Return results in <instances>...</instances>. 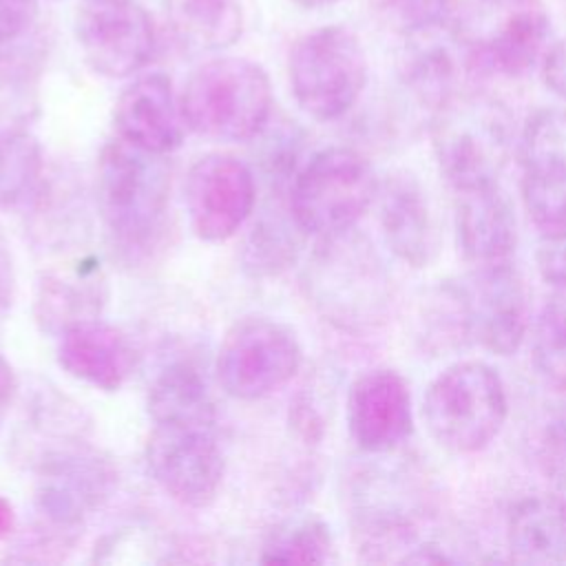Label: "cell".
I'll use <instances>...</instances> for the list:
<instances>
[{
    "instance_id": "obj_1",
    "label": "cell",
    "mask_w": 566,
    "mask_h": 566,
    "mask_svg": "<svg viewBox=\"0 0 566 566\" xmlns=\"http://www.w3.org/2000/svg\"><path fill=\"white\" fill-rule=\"evenodd\" d=\"M440 491L433 473L418 460L374 453L347 480V504L358 553L365 562H405L416 548L420 526L436 515Z\"/></svg>"
},
{
    "instance_id": "obj_2",
    "label": "cell",
    "mask_w": 566,
    "mask_h": 566,
    "mask_svg": "<svg viewBox=\"0 0 566 566\" xmlns=\"http://www.w3.org/2000/svg\"><path fill=\"white\" fill-rule=\"evenodd\" d=\"M168 201L170 166L164 155L137 148L119 135L102 146L95 206L117 259L135 263L159 245Z\"/></svg>"
},
{
    "instance_id": "obj_3",
    "label": "cell",
    "mask_w": 566,
    "mask_h": 566,
    "mask_svg": "<svg viewBox=\"0 0 566 566\" xmlns=\"http://www.w3.org/2000/svg\"><path fill=\"white\" fill-rule=\"evenodd\" d=\"M303 285L316 312L349 334L378 329L396 298L385 259L354 228L321 237L305 265Z\"/></svg>"
},
{
    "instance_id": "obj_4",
    "label": "cell",
    "mask_w": 566,
    "mask_h": 566,
    "mask_svg": "<svg viewBox=\"0 0 566 566\" xmlns=\"http://www.w3.org/2000/svg\"><path fill=\"white\" fill-rule=\"evenodd\" d=\"M429 135L438 170L453 192L500 184L515 146L506 104L469 88L433 108Z\"/></svg>"
},
{
    "instance_id": "obj_5",
    "label": "cell",
    "mask_w": 566,
    "mask_h": 566,
    "mask_svg": "<svg viewBox=\"0 0 566 566\" xmlns=\"http://www.w3.org/2000/svg\"><path fill=\"white\" fill-rule=\"evenodd\" d=\"M272 104L268 73L256 62L232 55L199 64L179 95L186 126L221 144L259 137L270 122Z\"/></svg>"
},
{
    "instance_id": "obj_6",
    "label": "cell",
    "mask_w": 566,
    "mask_h": 566,
    "mask_svg": "<svg viewBox=\"0 0 566 566\" xmlns=\"http://www.w3.org/2000/svg\"><path fill=\"white\" fill-rule=\"evenodd\" d=\"M509 394L497 369L484 360H458L427 387L422 418L431 438L453 453H478L502 431Z\"/></svg>"
},
{
    "instance_id": "obj_7",
    "label": "cell",
    "mask_w": 566,
    "mask_h": 566,
    "mask_svg": "<svg viewBox=\"0 0 566 566\" xmlns=\"http://www.w3.org/2000/svg\"><path fill=\"white\" fill-rule=\"evenodd\" d=\"M287 77L296 104L318 122L347 115L367 86L363 42L343 24L312 29L296 38L287 55Z\"/></svg>"
},
{
    "instance_id": "obj_8",
    "label": "cell",
    "mask_w": 566,
    "mask_h": 566,
    "mask_svg": "<svg viewBox=\"0 0 566 566\" xmlns=\"http://www.w3.org/2000/svg\"><path fill=\"white\" fill-rule=\"evenodd\" d=\"M378 186L374 168L358 150L329 146L294 175L287 208L303 234L321 239L354 228L378 197Z\"/></svg>"
},
{
    "instance_id": "obj_9",
    "label": "cell",
    "mask_w": 566,
    "mask_h": 566,
    "mask_svg": "<svg viewBox=\"0 0 566 566\" xmlns=\"http://www.w3.org/2000/svg\"><path fill=\"white\" fill-rule=\"evenodd\" d=\"M301 363L303 349L290 325L270 316H243L221 340L217 378L228 396L259 400L283 389Z\"/></svg>"
},
{
    "instance_id": "obj_10",
    "label": "cell",
    "mask_w": 566,
    "mask_h": 566,
    "mask_svg": "<svg viewBox=\"0 0 566 566\" xmlns=\"http://www.w3.org/2000/svg\"><path fill=\"white\" fill-rule=\"evenodd\" d=\"M115 480L113 464L93 449L46 451L38 464L33 491L35 522L80 537L84 520L108 500Z\"/></svg>"
},
{
    "instance_id": "obj_11",
    "label": "cell",
    "mask_w": 566,
    "mask_h": 566,
    "mask_svg": "<svg viewBox=\"0 0 566 566\" xmlns=\"http://www.w3.org/2000/svg\"><path fill=\"white\" fill-rule=\"evenodd\" d=\"M471 343L495 356H513L531 327V292L509 261L475 265L455 281Z\"/></svg>"
},
{
    "instance_id": "obj_12",
    "label": "cell",
    "mask_w": 566,
    "mask_h": 566,
    "mask_svg": "<svg viewBox=\"0 0 566 566\" xmlns=\"http://www.w3.org/2000/svg\"><path fill=\"white\" fill-rule=\"evenodd\" d=\"M146 464L161 491L188 509L210 506L226 471L214 424H155Z\"/></svg>"
},
{
    "instance_id": "obj_13",
    "label": "cell",
    "mask_w": 566,
    "mask_h": 566,
    "mask_svg": "<svg viewBox=\"0 0 566 566\" xmlns=\"http://www.w3.org/2000/svg\"><path fill=\"white\" fill-rule=\"evenodd\" d=\"M86 64L104 77H128L155 53V24L135 0H84L73 22Z\"/></svg>"
},
{
    "instance_id": "obj_14",
    "label": "cell",
    "mask_w": 566,
    "mask_h": 566,
    "mask_svg": "<svg viewBox=\"0 0 566 566\" xmlns=\"http://www.w3.org/2000/svg\"><path fill=\"white\" fill-rule=\"evenodd\" d=\"M520 192L546 234L566 230V108H539L517 137Z\"/></svg>"
},
{
    "instance_id": "obj_15",
    "label": "cell",
    "mask_w": 566,
    "mask_h": 566,
    "mask_svg": "<svg viewBox=\"0 0 566 566\" xmlns=\"http://www.w3.org/2000/svg\"><path fill=\"white\" fill-rule=\"evenodd\" d=\"M184 201L195 237L210 243L226 241L254 212V175L232 155H203L186 175Z\"/></svg>"
},
{
    "instance_id": "obj_16",
    "label": "cell",
    "mask_w": 566,
    "mask_h": 566,
    "mask_svg": "<svg viewBox=\"0 0 566 566\" xmlns=\"http://www.w3.org/2000/svg\"><path fill=\"white\" fill-rule=\"evenodd\" d=\"M475 73L471 44L455 13L438 27L405 35L400 77L424 106L438 108L467 91L464 82Z\"/></svg>"
},
{
    "instance_id": "obj_17",
    "label": "cell",
    "mask_w": 566,
    "mask_h": 566,
    "mask_svg": "<svg viewBox=\"0 0 566 566\" xmlns=\"http://www.w3.org/2000/svg\"><path fill=\"white\" fill-rule=\"evenodd\" d=\"M347 429L356 447L369 455L400 449L413 433L411 389L389 367L367 369L347 391Z\"/></svg>"
},
{
    "instance_id": "obj_18",
    "label": "cell",
    "mask_w": 566,
    "mask_h": 566,
    "mask_svg": "<svg viewBox=\"0 0 566 566\" xmlns=\"http://www.w3.org/2000/svg\"><path fill=\"white\" fill-rule=\"evenodd\" d=\"M491 9L495 11V22L486 29H480L469 18H460L478 73L489 71L506 77H520L546 53L551 18L539 0Z\"/></svg>"
},
{
    "instance_id": "obj_19",
    "label": "cell",
    "mask_w": 566,
    "mask_h": 566,
    "mask_svg": "<svg viewBox=\"0 0 566 566\" xmlns=\"http://www.w3.org/2000/svg\"><path fill=\"white\" fill-rule=\"evenodd\" d=\"M380 228L387 248L409 268H427L440 252L431 199L413 172L398 170L378 186Z\"/></svg>"
},
{
    "instance_id": "obj_20",
    "label": "cell",
    "mask_w": 566,
    "mask_h": 566,
    "mask_svg": "<svg viewBox=\"0 0 566 566\" xmlns=\"http://www.w3.org/2000/svg\"><path fill=\"white\" fill-rule=\"evenodd\" d=\"M122 139L148 153L168 155L184 144L186 122L172 82L164 73L135 77L117 97L113 111Z\"/></svg>"
},
{
    "instance_id": "obj_21",
    "label": "cell",
    "mask_w": 566,
    "mask_h": 566,
    "mask_svg": "<svg viewBox=\"0 0 566 566\" xmlns=\"http://www.w3.org/2000/svg\"><path fill=\"white\" fill-rule=\"evenodd\" d=\"M57 365L95 389L117 391L133 376L137 352L119 327L91 318L57 336Z\"/></svg>"
},
{
    "instance_id": "obj_22",
    "label": "cell",
    "mask_w": 566,
    "mask_h": 566,
    "mask_svg": "<svg viewBox=\"0 0 566 566\" xmlns=\"http://www.w3.org/2000/svg\"><path fill=\"white\" fill-rule=\"evenodd\" d=\"M106 301V274L97 259L86 256L71 265L53 268L40 276L33 316L40 332L60 336L75 323L99 318Z\"/></svg>"
},
{
    "instance_id": "obj_23",
    "label": "cell",
    "mask_w": 566,
    "mask_h": 566,
    "mask_svg": "<svg viewBox=\"0 0 566 566\" xmlns=\"http://www.w3.org/2000/svg\"><path fill=\"white\" fill-rule=\"evenodd\" d=\"M455 195V241L462 256L473 265L509 261L517 245V217L500 184Z\"/></svg>"
},
{
    "instance_id": "obj_24",
    "label": "cell",
    "mask_w": 566,
    "mask_h": 566,
    "mask_svg": "<svg viewBox=\"0 0 566 566\" xmlns=\"http://www.w3.org/2000/svg\"><path fill=\"white\" fill-rule=\"evenodd\" d=\"M506 546L520 564H564L566 495L533 493L517 500L506 517Z\"/></svg>"
},
{
    "instance_id": "obj_25",
    "label": "cell",
    "mask_w": 566,
    "mask_h": 566,
    "mask_svg": "<svg viewBox=\"0 0 566 566\" xmlns=\"http://www.w3.org/2000/svg\"><path fill=\"white\" fill-rule=\"evenodd\" d=\"M146 407L155 424H214L206 376L190 358H175L155 374Z\"/></svg>"
},
{
    "instance_id": "obj_26",
    "label": "cell",
    "mask_w": 566,
    "mask_h": 566,
    "mask_svg": "<svg viewBox=\"0 0 566 566\" xmlns=\"http://www.w3.org/2000/svg\"><path fill=\"white\" fill-rule=\"evenodd\" d=\"M175 38L190 51L232 46L243 31L241 0H164Z\"/></svg>"
},
{
    "instance_id": "obj_27",
    "label": "cell",
    "mask_w": 566,
    "mask_h": 566,
    "mask_svg": "<svg viewBox=\"0 0 566 566\" xmlns=\"http://www.w3.org/2000/svg\"><path fill=\"white\" fill-rule=\"evenodd\" d=\"M44 159L38 139L20 128H0V210L24 206L42 184Z\"/></svg>"
},
{
    "instance_id": "obj_28",
    "label": "cell",
    "mask_w": 566,
    "mask_h": 566,
    "mask_svg": "<svg viewBox=\"0 0 566 566\" xmlns=\"http://www.w3.org/2000/svg\"><path fill=\"white\" fill-rule=\"evenodd\" d=\"M298 234H303V230L296 226L292 214L287 219L272 212L259 217L252 223L241 252L245 272L252 276H272L283 272L298 254Z\"/></svg>"
},
{
    "instance_id": "obj_29",
    "label": "cell",
    "mask_w": 566,
    "mask_h": 566,
    "mask_svg": "<svg viewBox=\"0 0 566 566\" xmlns=\"http://www.w3.org/2000/svg\"><path fill=\"white\" fill-rule=\"evenodd\" d=\"M38 57L0 51V128H20L38 108Z\"/></svg>"
},
{
    "instance_id": "obj_30",
    "label": "cell",
    "mask_w": 566,
    "mask_h": 566,
    "mask_svg": "<svg viewBox=\"0 0 566 566\" xmlns=\"http://www.w3.org/2000/svg\"><path fill=\"white\" fill-rule=\"evenodd\" d=\"M533 360L548 382L566 391V287H555L537 314Z\"/></svg>"
},
{
    "instance_id": "obj_31",
    "label": "cell",
    "mask_w": 566,
    "mask_h": 566,
    "mask_svg": "<svg viewBox=\"0 0 566 566\" xmlns=\"http://www.w3.org/2000/svg\"><path fill=\"white\" fill-rule=\"evenodd\" d=\"M334 542L329 526L316 517L294 522L274 533L263 546V564H325L332 559Z\"/></svg>"
},
{
    "instance_id": "obj_32",
    "label": "cell",
    "mask_w": 566,
    "mask_h": 566,
    "mask_svg": "<svg viewBox=\"0 0 566 566\" xmlns=\"http://www.w3.org/2000/svg\"><path fill=\"white\" fill-rule=\"evenodd\" d=\"M374 9L389 29L405 38L447 22L455 13V0H374Z\"/></svg>"
},
{
    "instance_id": "obj_33",
    "label": "cell",
    "mask_w": 566,
    "mask_h": 566,
    "mask_svg": "<svg viewBox=\"0 0 566 566\" xmlns=\"http://www.w3.org/2000/svg\"><path fill=\"white\" fill-rule=\"evenodd\" d=\"M537 464L553 486L566 495V405L551 411L537 433Z\"/></svg>"
},
{
    "instance_id": "obj_34",
    "label": "cell",
    "mask_w": 566,
    "mask_h": 566,
    "mask_svg": "<svg viewBox=\"0 0 566 566\" xmlns=\"http://www.w3.org/2000/svg\"><path fill=\"white\" fill-rule=\"evenodd\" d=\"M535 265L542 281L553 287H566V230L546 234L535 252Z\"/></svg>"
},
{
    "instance_id": "obj_35",
    "label": "cell",
    "mask_w": 566,
    "mask_h": 566,
    "mask_svg": "<svg viewBox=\"0 0 566 566\" xmlns=\"http://www.w3.org/2000/svg\"><path fill=\"white\" fill-rule=\"evenodd\" d=\"M38 18V0H0V46L18 42Z\"/></svg>"
},
{
    "instance_id": "obj_36",
    "label": "cell",
    "mask_w": 566,
    "mask_h": 566,
    "mask_svg": "<svg viewBox=\"0 0 566 566\" xmlns=\"http://www.w3.org/2000/svg\"><path fill=\"white\" fill-rule=\"evenodd\" d=\"M542 80L551 93L566 102V40H559L542 55Z\"/></svg>"
},
{
    "instance_id": "obj_37",
    "label": "cell",
    "mask_w": 566,
    "mask_h": 566,
    "mask_svg": "<svg viewBox=\"0 0 566 566\" xmlns=\"http://www.w3.org/2000/svg\"><path fill=\"white\" fill-rule=\"evenodd\" d=\"M18 394V378L9 360L0 354V431L4 427V420L9 416V409Z\"/></svg>"
},
{
    "instance_id": "obj_38",
    "label": "cell",
    "mask_w": 566,
    "mask_h": 566,
    "mask_svg": "<svg viewBox=\"0 0 566 566\" xmlns=\"http://www.w3.org/2000/svg\"><path fill=\"white\" fill-rule=\"evenodd\" d=\"M15 528V513L9 500L0 495V539H7Z\"/></svg>"
},
{
    "instance_id": "obj_39",
    "label": "cell",
    "mask_w": 566,
    "mask_h": 566,
    "mask_svg": "<svg viewBox=\"0 0 566 566\" xmlns=\"http://www.w3.org/2000/svg\"><path fill=\"white\" fill-rule=\"evenodd\" d=\"M292 2L303 7V9H323V7H332V4H336L340 0H292Z\"/></svg>"
},
{
    "instance_id": "obj_40",
    "label": "cell",
    "mask_w": 566,
    "mask_h": 566,
    "mask_svg": "<svg viewBox=\"0 0 566 566\" xmlns=\"http://www.w3.org/2000/svg\"><path fill=\"white\" fill-rule=\"evenodd\" d=\"M482 4L489 7H511V4H522V2H531V0H480Z\"/></svg>"
}]
</instances>
